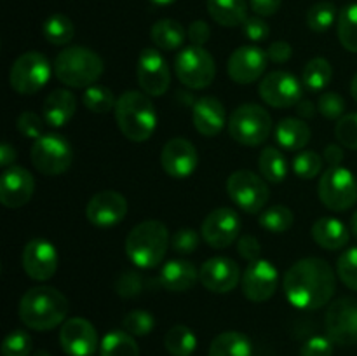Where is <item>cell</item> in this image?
<instances>
[{"label": "cell", "mask_w": 357, "mask_h": 356, "mask_svg": "<svg viewBox=\"0 0 357 356\" xmlns=\"http://www.w3.org/2000/svg\"><path fill=\"white\" fill-rule=\"evenodd\" d=\"M164 348L171 356H192L197 349V337L185 325H174L164 337Z\"/></svg>", "instance_id": "cell-33"}, {"label": "cell", "mask_w": 357, "mask_h": 356, "mask_svg": "<svg viewBox=\"0 0 357 356\" xmlns=\"http://www.w3.org/2000/svg\"><path fill=\"white\" fill-rule=\"evenodd\" d=\"M136 77L142 91L149 96H162L171 84L169 66L157 49H143L136 66Z\"/></svg>", "instance_id": "cell-14"}, {"label": "cell", "mask_w": 357, "mask_h": 356, "mask_svg": "<svg viewBox=\"0 0 357 356\" xmlns=\"http://www.w3.org/2000/svg\"><path fill=\"white\" fill-rule=\"evenodd\" d=\"M101 356H139V346L136 339L126 330L108 332L100 342Z\"/></svg>", "instance_id": "cell-32"}, {"label": "cell", "mask_w": 357, "mask_h": 356, "mask_svg": "<svg viewBox=\"0 0 357 356\" xmlns=\"http://www.w3.org/2000/svg\"><path fill=\"white\" fill-rule=\"evenodd\" d=\"M312 237L321 248L335 251L349 243L351 234H349L347 225L342 220L333 218V216H323V218L314 222Z\"/></svg>", "instance_id": "cell-27"}, {"label": "cell", "mask_w": 357, "mask_h": 356, "mask_svg": "<svg viewBox=\"0 0 357 356\" xmlns=\"http://www.w3.org/2000/svg\"><path fill=\"white\" fill-rule=\"evenodd\" d=\"M77 100L68 89H56L47 94L42 107V117L51 128H63L75 115Z\"/></svg>", "instance_id": "cell-25"}, {"label": "cell", "mask_w": 357, "mask_h": 356, "mask_svg": "<svg viewBox=\"0 0 357 356\" xmlns=\"http://www.w3.org/2000/svg\"><path fill=\"white\" fill-rule=\"evenodd\" d=\"M199 163L197 150L194 143L185 138H173L164 145L162 154H160V164L162 170L169 175L171 178L183 180L188 178L195 171Z\"/></svg>", "instance_id": "cell-22"}, {"label": "cell", "mask_w": 357, "mask_h": 356, "mask_svg": "<svg viewBox=\"0 0 357 356\" xmlns=\"http://www.w3.org/2000/svg\"><path fill=\"white\" fill-rule=\"evenodd\" d=\"M68 307V300L59 290L51 286H35L21 297L20 318L31 330H52L65 323Z\"/></svg>", "instance_id": "cell-2"}, {"label": "cell", "mask_w": 357, "mask_h": 356, "mask_svg": "<svg viewBox=\"0 0 357 356\" xmlns=\"http://www.w3.org/2000/svg\"><path fill=\"white\" fill-rule=\"evenodd\" d=\"M192 121H194V128L202 136H209V138L220 135L225 124H229L225 107L215 96H202L195 101L192 108Z\"/></svg>", "instance_id": "cell-24"}, {"label": "cell", "mask_w": 357, "mask_h": 356, "mask_svg": "<svg viewBox=\"0 0 357 356\" xmlns=\"http://www.w3.org/2000/svg\"><path fill=\"white\" fill-rule=\"evenodd\" d=\"M150 2L157 3V6H171V3L176 2V0H150Z\"/></svg>", "instance_id": "cell-61"}, {"label": "cell", "mask_w": 357, "mask_h": 356, "mask_svg": "<svg viewBox=\"0 0 357 356\" xmlns=\"http://www.w3.org/2000/svg\"><path fill=\"white\" fill-rule=\"evenodd\" d=\"M333 355V341L330 337H310L300 349V356H331Z\"/></svg>", "instance_id": "cell-51"}, {"label": "cell", "mask_w": 357, "mask_h": 356, "mask_svg": "<svg viewBox=\"0 0 357 356\" xmlns=\"http://www.w3.org/2000/svg\"><path fill=\"white\" fill-rule=\"evenodd\" d=\"M260 98L274 108H289L300 103L303 94V82L293 73L275 70L267 73L258 86Z\"/></svg>", "instance_id": "cell-12"}, {"label": "cell", "mask_w": 357, "mask_h": 356, "mask_svg": "<svg viewBox=\"0 0 357 356\" xmlns=\"http://www.w3.org/2000/svg\"><path fill=\"white\" fill-rule=\"evenodd\" d=\"M187 35L188 38H190L192 45H201V47H204L206 42H208L209 37H211V30H209L206 21L197 20L194 21V23H190Z\"/></svg>", "instance_id": "cell-53"}, {"label": "cell", "mask_w": 357, "mask_h": 356, "mask_svg": "<svg viewBox=\"0 0 357 356\" xmlns=\"http://www.w3.org/2000/svg\"><path fill=\"white\" fill-rule=\"evenodd\" d=\"M351 93H352V98L357 101V73L354 75V79H352V84H351Z\"/></svg>", "instance_id": "cell-60"}, {"label": "cell", "mask_w": 357, "mask_h": 356, "mask_svg": "<svg viewBox=\"0 0 357 356\" xmlns=\"http://www.w3.org/2000/svg\"><path fill=\"white\" fill-rule=\"evenodd\" d=\"M317 110L330 121H340L345 114V101L338 93H323L317 101Z\"/></svg>", "instance_id": "cell-46"}, {"label": "cell", "mask_w": 357, "mask_h": 356, "mask_svg": "<svg viewBox=\"0 0 357 356\" xmlns=\"http://www.w3.org/2000/svg\"><path fill=\"white\" fill-rule=\"evenodd\" d=\"M272 117L257 103H244L232 112L229 119V133L232 140L246 147L261 145L271 136Z\"/></svg>", "instance_id": "cell-6"}, {"label": "cell", "mask_w": 357, "mask_h": 356, "mask_svg": "<svg viewBox=\"0 0 357 356\" xmlns=\"http://www.w3.org/2000/svg\"><path fill=\"white\" fill-rule=\"evenodd\" d=\"M31 163L42 175L54 177L70 170L73 161V150L68 140L61 135H42L31 145Z\"/></svg>", "instance_id": "cell-10"}, {"label": "cell", "mask_w": 357, "mask_h": 356, "mask_svg": "<svg viewBox=\"0 0 357 356\" xmlns=\"http://www.w3.org/2000/svg\"><path fill=\"white\" fill-rule=\"evenodd\" d=\"M51 63L44 54L28 51L17 56L9 72V84L16 93L30 96L38 93L51 79Z\"/></svg>", "instance_id": "cell-9"}, {"label": "cell", "mask_w": 357, "mask_h": 356, "mask_svg": "<svg viewBox=\"0 0 357 356\" xmlns=\"http://www.w3.org/2000/svg\"><path fill=\"white\" fill-rule=\"evenodd\" d=\"M267 52L258 45H243L230 54L229 75L237 84H251L260 79L267 68Z\"/></svg>", "instance_id": "cell-21"}, {"label": "cell", "mask_w": 357, "mask_h": 356, "mask_svg": "<svg viewBox=\"0 0 357 356\" xmlns=\"http://www.w3.org/2000/svg\"><path fill=\"white\" fill-rule=\"evenodd\" d=\"M105 63L98 52L82 45L63 49L54 61V73L59 82L70 87H89L103 75Z\"/></svg>", "instance_id": "cell-5"}, {"label": "cell", "mask_w": 357, "mask_h": 356, "mask_svg": "<svg viewBox=\"0 0 357 356\" xmlns=\"http://www.w3.org/2000/svg\"><path fill=\"white\" fill-rule=\"evenodd\" d=\"M59 344L68 356H93L98 349V332L86 318H70L59 330Z\"/></svg>", "instance_id": "cell-18"}, {"label": "cell", "mask_w": 357, "mask_h": 356, "mask_svg": "<svg viewBox=\"0 0 357 356\" xmlns=\"http://www.w3.org/2000/svg\"><path fill=\"white\" fill-rule=\"evenodd\" d=\"M169 244V230L159 220H145L126 237V255L139 269H153L164 260Z\"/></svg>", "instance_id": "cell-4"}, {"label": "cell", "mask_w": 357, "mask_h": 356, "mask_svg": "<svg viewBox=\"0 0 357 356\" xmlns=\"http://www.w3.org/2000/svg\"><path fill=\"white\" fill-rule=\"evenodd\" d=\"M351 234L357 239V212L352 215V218H351Z\"/></svg>", "instance_id": "cell-59"}, {"label": "cell", "mask_w": 357, "mask_h": 356, "mask_svg": "<svg viewBox=\"0 0 357 356\" xmlns=\"http://www.w3.org/2000/svg\"><path fill=\"white\" fill-rule=\"evenodd\" d=\"M293 222H295V215H293L291 209L282 205L271 206L265 212H261L260 220H258L261 229L268 230L272 234L286 232V230L291 229Z\"/></svg>", "instance_id": "cell-39"}, {"label": "cell", "mask_w": 357, "mask_h": 356, "mask_svg": "<svg viewBox=\"0 0 357 356\" xmlns=\"http://www.w3.org/2000/svg\"><path fill=\"white\" fill-rule=\"evenodd\" d=\"M199 281V269L188 260H169L160 271V285L169 292H188Z\"/></svg>", "instance_id": "cell-26"}, {"label": "cell", "mask_w": 357, "mask_h": 356, "mask_svg": "<svg viewBox=\"0 0 357 356\" xmlns=\"http://www.w3.org/2000/svg\"><path fill=\"white\" fill-rule=\"evenodd\" d=\"M241 279L239 265L229 257H213L199 269V281L213 293L232 292Z\"/></svg>", "instance_id": "cell-20"}, {"label": "cell", "mask_w": 357, "mask_h": 356, "mask_svg": "<svg viewBox=\"0 0 357 356\" xmlns=\"http://www.w3.org/2000/svg\"><path fill=\"white\" fill-rule=\"evenodd\" d=\"M115 292L124 299H132L143 292V278L138 272L126 271L115 279Z\"/></svg>", "instance_id": "cell-47"}, {"label": "cell", "mask_w": 357, "mask_h": 356, "mask_svg": "<svg viewBox=\"0 0 357 356\" xmlns=\"http://www.w3.org/2000/svg\"><path fill=\"white\" fill-rule=\"evenodd\" d=\"M338 40L347 51L357 52V3L345 6L337 21Z\"/></svg>", "instance_id": "cell-37"}, {"label": "cell", "mask_w": 357, "mask_h": 356, "mask_svg": "<svg viewBox=\"0 0 357 356\" xmlns=\"http://www.w3.org/2000/svg\"><path fill=\"white\" fill-rule=\"evenodd\" d=\"M243 31L244 37L251 42H261L271 35V28L261 16L248 17L243 23Z\"/></svg>", "instance_id": "cell-50"}, {"label": "cell", "mask_w": 357, "mask_h": 356, "mask_svg": "<svg viewBox=\"0 0 357 356\" xmlns=\"http://www.w3.org/2000/svg\"><path fill=\"white\" fill-rule=\"evenodd\" d=\"M328 337L338 346L357 344V300L342 297L328 307L326 320Z\"/></svg>", "instance_id": "cell-13"}, {"label": "cell", "mask_w": 357, "mask_h": 356, "mask_svg": "<svg viewBox=\"0 0 357 356\" xmlns=\"http://www.w3.org/2000/svg\"><path fill=\"white\" fill-rule=\"evenodd\" d=\"M319 199L331 212H347L357 202V180L351 170L330 166L317 185Z\"/></svg>", "instance_id": "cell-7"}, {"label": "cell", "mask_w": 357, "mask_h": 356, "mask_svg": "<svg viewBox=\"0 0 357 356\" xmlns=\"http://www.w3.org/2000/svg\"><path fill=\"white\" fill-rule=\"evenodd\" d=\"M282 290L293 307L316 311L331 300L337 290V276L324 258H302L286 271Z\"/></svg>", "instance_id": "cell-1"}, {"label": "cell", "mask_w": 357, "mask_h": 356, "mask_svg": "<svg viewBox=\"0 0 357 356\" xmlns=\"http://www.w3.org/2000/svg\"><path fill=\"white\" fill-rule=\"evenodd\" d=\"M261 177L272 184H281L288 177V163L282 152H279L274 147H265L258 159Z\"/></svg>", "instance_id": "cell-34"}, {"label": "cell", "mask_w": 357, "mask_h": 356, "mask_svg": "<svg viewBox=\"0 0 357 356\" xmlns=\"http://www.w3.org/2000/svg\"><path fill=\"white\" fill-rule=\"evenodd\" d=\"M44 117L37 115L35 112H23V114L17 117L16 128L24 138H33L38 140L44 133Z\"/></svg>", "instance_id": "cell-48"}, {"label": "cell", "mask_w": 357, "mask_h": 356, "mask_svg": "<svg viewBox=\"0 0 357 356\" xmlns=\"http://www.w3.org/2000/svg\"><path fill=\"white\" fill-rule=\"evenodd\" d=\"M333 77V68L326 58H312L302 72V82L310 91H323Z\"/></svg>", "instance_id": "cell-36"}, {"label": "cell", "mask_w": 357, "mask_h": 356, "mask_svg": "<svg viewBox=\"0 0 357 356\" xmlns=\"http://www.w3.org/2000/svg\"><path fill=\"white\" fill-rule=\"evenodd\" d=\"M281 3L282 0H250L251 10L261 17L274 16L281 9Z\"/></svg>", "instance_id": "cell-55"}, {"label": "cell", "mask_w": 357, "mask_h": 356, "mask_svg": "<svg viewBox=\"0 0 357 356\" xmlns=\"http://www.w3.org/2000/svg\"><path fill=\"white\" fill-rule=\"evenodd\" d=\"M128 215V201L121 192L101 191L89 199L86 216L96 227H114Z\"/></svg>", "instance_id": "cell-19"}, {"label": "cell", "mask_w": 357, "mask_h": 356, "mask_svg": "<svg viewBox=\"0 0 357 356\" xmlns=\"http://www.w3.org/2000/svg\"><path fill=\"white\" fill-rule=\"evenodd\" d=\"M31 337L24 330H14L3 339L2 356H30Z\"/></svg>", "instance_id": "cell-44"}, {"label": "cell", "mask_w": 357, "mask_h": 356, "mask_svg": "<svg viewBox=\"0 0 357 356\" xmlns=\"http://www.w3.org/2000/svg\"><path fill=\"white\" fill-rule=\"evenodd\" d=\"M335 136L344 147L357 150V112L345 114L335 126Z\"/></svg>", "instance_id": "cell-45"}, {"label": "cell", "mask_w": 357, "mask_h": 356, "mask_svg": "<svg viewBox=\"0 0 357 356\" xmlns=\"http://www.w3.org/2000/svg\"><path fill=\"white\" fill-rule=\"evenodd\" d=\"M122 327L132 337H145V335H149L155 328V318L149 311H129L124 316V320H122Z\"/></svg>", "instance_id": "cell-41"}, {"label": "cell", "mask_w": 357, "mask_h": 356, "mask_svg": "<svg viewBox=\"0 0 357 356\" xmlns=\"http://www.w3.org/2000/svg\"><path fill=\"white\" fill-rule=\"evenodd\" d=\"M227 194L234 205L239 206L243 212L260 213L268 201V187L264 178L250 170L234 171L227 178Z\"/></svg>", "instance_id": "cell-11"}, {"label": "cell", "mask_w": 357, "mask_h": 356, "mask_svg": "<svg viewBox=\"0 0 357 356\" xmlns=\"http://www.w3.org/2000/svg\"><path fill=\"white\" fill-rule=\"evenodd\" d=\"M176 77L190 89H206L216 75L215 58L201 45H188L174 59Z\"/></svg>", "instance_id": "cell-8"}, {"label": "cell", "mask_w": 357, "mask_h": 356, "mask_svg": "<svg viewBox=\"0 0 357 356\" xmlns=\"http://www.w3.org/2000/svg\"><path fill=\"white\" fill-rule=\"evenodd\" d=\"M35 180L28 170L21 166L7 168L0 178V202L6 208H21L31 199Z\"/></svg>", "instance_id": "cell-23"}, {"label": "cell", "mask_w": 357, "mask_h": 356, "mask_svg": "<svg viewBox=\"0 0 357 356\" xmlns=\"http://www.w3.org/2000/svg\"><path fill=\"white\" fill-rule=\"evenodd\" d=\"M323 159L330 166H340V163L344 161V150H342L340 145H328L326 150H324Z\"/></svg>", "instance_id": "cell-56"}, {"label": "cell", "mask_w": 357, "mask_h": 356, "mask_svg": "<svg viewBox=\"0 0 357 356\" xmlns=\"http://www.w3.org/2000/svg\"><path fill=\"white\" fill-rule=\"evenodd\" d=\"M314 112H316V107H314L312 101H300L296 105V114L302 119H310L314 115Z\"/></svg>", "instance_id": "cell-58"}, {"label": "cell", "mask_w": 357, "mask_h": 356, "mask_svg": "<svg viewBox=\"0 0 357 356\" xmlns=\"http://www.w3.org/2000/svg\"><path fill=\"white\" fill-rule=\"evenodd\" d=\"M208 13L222 27L234 28L248 20L246 0H208Z\"/></svg>", "instance_id": "cell-29"}, {"label": "cell", "mask_w": 357, "mask_h": 356, "mask_svg": "<svg viewBox=\"0 0 357 356\" xmlns=\"http://www.w3.org/2000/svg\"><path fill=\"white\" fill-rule=\"evenodd\" d=\"M82 103L93 114H108V112L115 110L117 100H115L114 93L108 87L93 84V86L86 87V91H84Z\"/></svg>", "instance_id": "cell-38"}, {"label": "cell", "mask_w": 357, "mask_h": 356, "mask_svg": "<svg viewBox=\"0 0 357 356\" xmlns=\"http://www.w3.org/2000/svg\"><path fill=\"white\" fill-rule=\"evenodd\" d=\"M42 35L52 45H66L75 35L72 20L65 14H52L42 24Z\"/></svg>", "instance_id": "cell-35"}, {"label": "cell", "mask_w": 357, "mask_h": 356, "mask_svg": "<svg viewBox=\"0 0 357 356\" xmlns=\"http://www.w3.org/2000/svg\"><path fill=\"white\" fill-rule=\"evenodd\" d=\"M14 161H16V149L10 143H2L0 145V166L10 168L14 166Z\"/></svg>", "instance_id": "cell-57"}, {"label": "cell", "mask_w": 357, "mask_h": 356, "mask_svg": "<svg viewBox=\"0 0 357 356\" xmlns=\"http://www.w3.org/2000/svg\"><path fill=\"white\" fill-rule=\"evenodd\" d=\"M115 121L128 140L146 142L157 128V112L149 94L139 91H126L115 105Z\"/></svg>", "instance_id": "cell-3"}, {"label": "cell", "mask_w": 357, "mask_h": 356, "mask_svg": "<svg viewBox=\"0 0 357 356\" xmlns=\"http://www.w3.org/2000/svg\"><path fill=\"white\" fill-rule=\"evenodd\" d=\"M241 232V218L232 208H216L204 218L201 236L215 250L229 248Z\"/></svg>", "instance_id": "cell-16"}, {"label": "cell", "mask_w": 357, "mask_h": 356, "mask_svg": "<svg viewBox=\"0 0 357 356\" xmlns=\"http://www.w3.org/2000/svg\"><path fill=\"white\" fill-rule=\"evenodd\" d=\"M337 274L347 288L357 292V246L349 248L338 257Z\"/></svg>", "instance_id": "cell-43"}, {"label": "cell", "mask_w": 357, "mask_h": 356, "mask_svg": "<svg viewBox=\"0 0 357 356\" xmlns=\"http://www.w3.org/2000/svg\"><path fill=\"white\" fill-rule=\"evenodd\" d=\"M243 293L251 302H265L275 293L279 285V271L271 260L258 258L250 262V265L244 271L243 279Z\"/></svg>", "instance_id": "cell-15"}, {"label": "cell", "mask_w": 357, "mask_h": 356, "mask_svg": "<svg viewBox=\"0 0 357 356\" xmlns=\"http://www.w3.org/2000/svg\"><path fill=\"white\" fill-rule=\"evenodd\" d=\"M31 356H51V355H49L47 351H44V349H40V351H37L35 355H31Z\"/></svg>", "instance_id": "cell-62"}, {"label": "cell", "mask_w": 357, "mask_h": 356, "mask_svg": "<svg viewBox=\"0 0 357 356\" xmlns=\"http://www.w3.org/2000/svg\"><path fill=\"white\" fill-rule=\"evenodd\" d=\"M23 269L35 281H47L58 271V251L51 241L35 237L28 241L23 250Z\"/></svg>", "instance_id": "cell-17"}, {"label": "cell", "mask_w": 357, "mask_h": 356, "mask_svg": "<svg viewBox=\"0 0 357 356\" xmlns=\"http://www.w3.org/2000/svg\"><path fill=\"white\" fill-rule=\"evenodd\" d=\"M321 166H323V159L314 150H300L293 159V171L302 180H310L319 175Z\"/></svg>", "instance_id": "cell-42"}, {"label": "cell", "mask_w": 357, "mask_h": 356, "mask_svg": "<svg viewBox=\"0 0 357 356\" xmlns=\"http://www.w3.org/2000/svg\"><path fill=\"white\" fill-rule=\"evenodd\" d=\"M275 142L284 150L298 152L310 142V128L303 119L286 117L275 126Z\"/></svg>", "instance_id": "cell-28"}, {"label": "cell", "mask_w": 357, "mask_h": 356, "mask_svg": "<svg viewBox=\"0 0 357 356\" xmlns=\"http://www.w3.org/2000/svg\"><path fill=\"white\" fill-rule=\"evenodd\" d=\"M199 243H201V237H199V232H195L194 229H180L171 237V246H173L176 253L181 255L194 253L199 248Z\"/></svg>", "instance_id": "cell-49"}, {"label": "cell", "mask_w": 357, "mask_h": 356, "mask_svg": "<svg viewBox=\"0 0 357 356\" xmlns=\"http://www.w3.org/2000/svg\"><path fill=\"white\" fill-rule=\"evenodd\" d=\"M150 37L152 42L162 51H176L183 45L187 31H185L183 24L178 23L176 20H159L153 23L152 30H150Z\"/></svg>", "instance_id": "cell-31"}, {"label": "cell", "mask_w": 357, "mask_h": 356, "mask_svg": "<svg viewBox=\"0 0 357 356\" xmlns=\"http://www.w3.org/2000/svg\"><path fill=\"white\" fill-rule=\"evenodd\" d=\"M237 251H239L241 257L246 258L248 262L258 260L261 253L260 241L255 236H251V234H244V236H241L239 241H237Z\"/></svg>", "instance_id": "cell-52"}, {"label": "cell", "mask_w": 357, "mask_h": 356, "mask_svg": "<svg viewBox=\"0 0 357 356\" xmlns=\"http://www.w3.org/2000/svg\"><path fill=\"white\" fill-rule=\"evenodd\" d=\"M335 21H338V10L333 2H317L307 10V27L317 34L330 30Z\"/></svg>", "instance_id": "cell-40"}, {"label": "cell", "mask_w": 357, "mask_h": 356, "mask_svg": "<svg viewBox=\"0 0 357 356\" xmlns=\"http://www.w3.org/2000/svg\"><path fill=\"white\" fill-rule=\"evenodd\" d=\"M293 54V47L286 40H275L268 45L267 58L274 63H286Z\"/></svg>", "instance_id": "cell-54"}, {"label": "cell", "mask_w": 357, "mask_h": 356, "mask_svg": "<svg viewBox=\"0 0 357 356\" xmlns=\"http://www.w3.org/2000/svg\"><path fill=\"white\" fill-rule=\"evenodd\" d=\"M208 356H253V346L241 332H223L213 339Z\"/></svg>", "instance_id": "cell-30"}]
</instances>
